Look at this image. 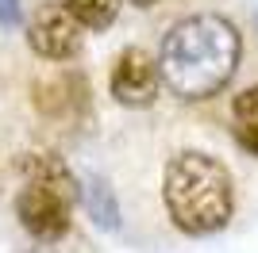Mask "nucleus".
Returning a JSON list of instances; mask_svg holds the SVG:
<instances>
[{
    "label": "nucleus",
    "mask_w": 258,
    "mask_h": 253,
    "mask_svg": "<svg viewBox=\"0 0 258 253\" xmlns=\"http://www.w3.org/2000/svg\"><path fill=\"white\" fill-rule=\"evenodd\" d=\"M243 58L239 27L220 12L185 16L166 31L158 50V77L177 100H212L231 84Z\"/></svg>",
    "instance_id": "1"
},
{
    "label": "nucleus",
    "mask_w": 258,
    "mask_h": 253,
    "mask_svg": "<svg viewBox=\"0 0 258 253\" xmlns=\"http://www.w3.org/2000/svg\"><path fill=\"white\" fill-rule=\"evenodd\" d=\"M162 203L173 226L189 238H208L224 230L235 211V184L220 158L205 150H181L166 161Z\"/></svg>",
    "instance_id": "2"
},
{
    "label": "nucleus",
    "mask_w": 258,
    "mask_h": 253,
    "mask_svg": "<svg viewBox=\"0 0 258 253\" xmlns=\"http://www.w3.org/2000/svg\"><path fill=\"white\" fill-rule=\"evenodd\" d=\"M77 188L66 184H46V180H27L16 196V219L31 238L39 242H58L70 234V211H74Z\"/></svg>",
    "instance_id": "3"
},
{
    "label": "nucleus",
    "mask_w": 258,
    "mask_h": 253,
    "mask_svg": "<svg viewBox=\"0 0 258 253\" xmlns=\"http://www.w3.org/2000/svg\"><path fill=\"white\" fill-rule=\"evenodd\" d=\"M81 23L62 8V0L39 4L27 23V46L46 62H70L81 54Z\"/></svg>",
    "instance_id": "4"
},
{
    "label": "nucleus",
    "mask_w": 258,
    "mask_h": 253,
    "mask_svg": "<svg viewBox=\"0 0 258 253\" xmlns=\"http://www.w3.org/2000/svg\"><path fill=\"white\" fill-rule=\"evenodd\" d=\"M108 88L116 96V104H123V107H151L162 88L158 62L143 46H127L116 58L112 73H108Z\"/></svg>",
    "instance_id": "5"
},
{
    "label": "nucleus",
    "mask_w": 258,
    "mask_h": 253,
    "mask_svg": "<svg viewBox=\"0 0 258 253\" xmlns=\"http://www.w3.org/2000/svg\"><path fill=\"white\" fill-rule=\"evenodd\" d=\"M35 107H39L46 119H77L89 107V84H85V77L62 69V73L39 81V84H35Z\"/></svg>",
    "instance_id": "6"
},
{
    "label": "nucleus",
    "mask_w": 258,
    "mask_h": 253,
    "mask_svg": "<svg viewBox=\"0 0 258 253\" xmlns=\"http://www.w3.org/2000/svg\"><path fill=\"white\" fill-rule=\"evenodd\" d=\"M231 131H235L239 146L258 158V84L243 88L231 100Z\"/></svg>",
    "instance_id": "7"
},
{
    "label": "nucleus",
    "mask_w": 258,
    "mask_h": 253,
    "mask_svg": "<svg viewBox=\"0 0 258 253\" xmlns=\"http://www.w3.org/2000/svg\"><path fill=\"white\" fill-rule=\"evenodd\" d=\"M123 0H62V8L81 23V31H108Z\"/></svg>",
    "instance_id": "8"
},
{
    "label": "nucleus",
    "mask_w": 258,
    "mask_h": 253,
    "mask_svg": "<svg viewBox=\"0 0 258 253\" xmlns=\"http://www.w3.org/2000/svg\"><path fill=\"white\" fill-rule=\"evenodd\" d=\"M20 173L27 180H46V184L77 188V180L70 177V169L62 165V158H54V154H23L20 158Z\"/></svg>",
    "instance_id": "9"
},
{
    "label": "nucleus",
    "mask_w": 258,
    "mask_h": 253,
    "mask_svg": "<svg viewBox=\"0 0 258 253\" xmlns=\"http://www.w3.org/2000/svg\"><path fill=\"white\" fill-rule=\"evenodd\" d=\"M85 207L93 215L100 230H119V207H116V196L108 188V180H89V192H85Z\"/></svg>",
    "instance_id": "10"
},
{
    "label": "nucleus",
    "mask_w": 258,
    "mask_h": 253,
    "mask_svg": "<svg viewBox=\"0 0 258 253\" xmlns=\"http://www.w3.org/2000/svg\"><path fill=\"white\" fill-rule=\"evenodd\" d=\"M23 4L20 0H0V27H20Z\"/></svg>",
    "instance_id": "11"
},
{
    "label": "nucleus",
    "mask_w": 258,
    "mask_h": 253,
    "mask_svg": "<svg viewBox=\"0 0 258 253\" xmlns=\"http://www.w3.org/2000/svg\"><path fill=\"white\" fill-rule=\"evenodd\" d=\"M127 4H135V8H154L158 0H127Z\"/></svg>",
    "instance_id": "12"
}]
</instances>
